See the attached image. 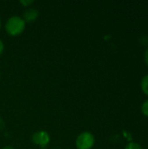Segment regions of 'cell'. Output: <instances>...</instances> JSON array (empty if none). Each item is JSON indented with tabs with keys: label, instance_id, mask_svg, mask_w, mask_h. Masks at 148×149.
I'll list each match as a JSON object with an SVG mask.
<instances>
[{
	"label": "cell",
	"instance_id": "7a4b0ae2",
	"mask_svg": "<svg viewBox=\"0 0 148 149\" xmlns=\"http://www.w3.org/2000/svg\"><path fill=\"white\" fill-rule=\"evenodd\" d=\"M94 145L95 137L89 131L80 133L75 141V146L77 149H92Z\"/></svg>",
	"mask_w": 148,
	"mask_h": 149
},
{
	"label": "cell",
	"instance_id": "5b68a950",
	"mask_svg": "<svg viewBox=\"0 0 148 149\" xmlns=\"http://www.w3.org/2000/svg\"><path fill=\"white\" fill-rule=\"evenodd\" d=\"M140 88L144 94L148 97V74H146L140 80Z\"/></svg>",
	"mask_w": 148,
	"mask_h": 149
},
{
	"label": "cell",
	"instance_id": "2e32d148",
	"mask_svg": "<svg viewBox=\"0 0 148 149\" xmlns=\"http://www.w3.org/2000/svg\"></svg>",
	"mask_w": 148,
	"mask_h": 149
},
{
	"label": "cell",
	"instance_id": "3957f363",
	"mask_svg": "<svg viewBox=\"0 0 148 149\" xmlns=\"http://www.w3.org/2000/svg\"><path fill=\"white\" fill-rule=\"evenodd\" d=\"M31 141L34 145H37L42 148H44L49 145L51 141V136L46 131L39 130V131L35 132L31 135Z\"/></svg>",
	"mask_w": 148,
	"mask_h": 149
},
{
	"label": "cell",
	"instance_id": "8992f818",
	"mask_svg": "<svg viewBox=\"0 0 148 149\" xmlns=\"http://www.w3.org/2000/svg\"><path fill=\"white\" fill-rule=\"evenodd\" d=\"M125 149H144L143 147L138 143V142H135V141H129L126 146H125Z\"/></svg>",
	"mask_w": 148,
	"mask_h": 149
},
{
	"label": "cell",
	"instance_id": "4fadbf2b",
	"mask_svg": "<svg viewBox=\"0 0 148 149\" xmlns=\"http://www.w3.org/2000/svg\"><path fill=\"white\" fill-rule=\"evenodd\" d=\"M2 149H15L13 147H11V146H4L3 148Z\"/></svg>",
	"mask_w": 148,
	"mask_h": 149
},
{
	"label": "cell",
	"instance_id": "9c48e42d",
	"mask_svg": "<svg viewBox=\"0 0 148 149\" xmlns=\"http://www.w3.org/2000/svg\"><path fill=\"white\" fill-rule=\"evenodd\" d=\"M139 41H140V44L142 45H148V36H147V35H142L140 38Z\"/></svg>",
	"mask_w": 148,
	"mask_h": 149
},
{
	"label": "cell",
	"instance_id": "5bb4252c",
	"mask_svg": "<svg viewBox=\"0 0 148 149\" xmlns=\"http://www.w3.org/2000/svg\"><path fill=\"white\" fill-rule=\"evenodd\" d=\"M1 26H2V22H1V17H0V30H1Z\"/></svg>",
	"mask_w": 148,
	"mask_h": 149
},
{
	"label": "cell",
	"instance_id": "ba28073f",
	"mask_svg": "<svg viewBox=\"0 0 148 149\" xmlns=\"http://www.w3.org/2000/svg\"><path fill=\"white\" fill-rule=\"evenodd\" d=\"M19 3L22 4L24 7H30L31 4L34 3V1L33 0H21L19 1Z\"/></svg>",
	"mask_w": 148,
	"mask_h": 149
},
{
	"label": "cell",
	"instance_id": "52a82bcc",
	"mask_svg": "<svg viewBox=\"0 0 148 149\" xmlns=\"http://www.w3.org/2000/svg\"><path fill=\"white\" fill-rule=\"evenodd\" d=\"M140 110H141V113H142L146 117H148V99L147 100H146L141 104Z\"/></svg>",
	"mask_w": 148,
	"mask_h": 149
},
{
	"label": "cell",
	"instance_id": "7c38bea8",
	"mask_svg": "<svg viewBox=\"0 0 148 149\" xmlns=\"http://www.w3.org/2000/svg\"><path fill=\"white\" fill-rule=\"evenodd\" d=\"M4 126H5V123L3 120L2 117H0V130H3L4 128Z\"/></svg>",
	"mask_w": 148,
	"mask_h": 149
},
{
	"label": "cell",
	"instance_id": "9a60e30c",
	"mask_svg": "<svg viewBox=\"0 0 148 149\" xmlns=\"http://www.w3.org/2000/svg\"><path fill=\"white\" fill-rule=\"evenodd\" d=\"M0 78H1V72H0Z\"/></svg>",
	"mask_w": 148,
	"mask_h": 149
},
{
	"label": "cell",
	"instance_id": "277c9868",
	"mask_svg": "<svg viewBox=\"0 0 148 149\" xmlns=\"http://www.w3.org/2000/svg\"><path fill=\"white\" fill-rule=\"evenodd\" d=\"M39 12L38 10L35 8H28L24 12L23 18L25 21V23H32L38 17Z\"/></svg>",
	"mask_w": 148,
	"mask_h": 149
},
{
	"label": "cell",
	"instance_id": "8fae6325",
	"mask_svg": "<svg viewBox=\"0 0 148 149\" xmlns=\"http://www.w3.org/2000/svg\"><path fill=\"white\" fill-rule=\"evenodd\" d=\"M3 51H4V44H3V40L0 38V55L3 52Z\"/></svg>",
	"mask_w": 148,
	"mask_h": 149
},
{
	"label": "cell",
	"instance_id": "30bf717a",
	"mask_svg": "<svg viewBox=\"0 0 148 149\" xmlns=\"http://www.w3.org/2000/svg\"><path fill=\"white\" fill-rule=\"evenodd\" d=\"M144 60H145V63L148 65V45L144 52Z\"/></svg>",
	"mask_w": 148,
	"mask_h": 149
},
{
	"label": "cell",
	"instance_id": "6da1fadb",
	"mask_svg": "<svg viewBox=\"0 0 148 149\" xmlns=\"http://www.w3.org/2000/svg\"><path fill=\"white\" fill-rule=\"evenodd\" d=\"M26 27V23L20 16H11L5 23L4 29L11 37L19 36L24 32Z\"/></svg>",
	"mask_w": 148,
	"mask_h": 149
}]
</instances>
